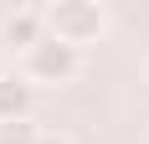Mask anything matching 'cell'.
Returning <instances> with one entry per match:
<instances>
[{"instance_id": "cell-7", "label": "cell", "mask_w": 149, "mask_h": 144, "mask_svg": "<svg viewBox=\"0 0 149 144\" xmlns=\"http://www.w3.org/2000/svg\"><path fill=\"white\" fill-rule=\"evenodd\" d=\"M144 144H149V139H144Z\"/></svg>"}, {"instance_id": "cell-6", "label": "cell", "mask_w": 149, "mask_h": 144, "mask_svg": "<svg viewBox=\"0 0 149 144\" xmlns=\"http://www.w3.org/2000/svg\"><path fill=\"white\" fill-rule=\"evenodd\" d=\"M36 144H72V139H67V134H41Z\"/></svg>"}, {"instance_id": "cell-4", "label": "cell", "mask_w": 149, "mask_h": 144, "mask_svg": "<svg viewBox=\"0 0 149 144\" xmlns=\"http://www.w3.org/2000/svg\"><path fill=\"white\" fill-rule=\"evenodd\" d=\"M31 118V82L15 72H0V124Z\"/></svg>"}, {"instance_id": "cell-2", "label": "cell", "mask_w": 149, "mask_h": 144, "mask_svg": "<svg viewBox=\"0 0 149 144\" xmlns=\"http://www.w3.org/2000/svg\"><path fill=\"white\" fill-rule=\"evenodd\" d=\"M72 72H77V46L57 41V36H41L26 52V62H21V77L26 82H67Z\"/></svg>"}, {"instance_id": "cell-3", "label": "cell", "mask_w": 149, "mask_h": 144, "mask_svg": "<svg viewBox=\"0 0 149 144\" xmlns=\"http://www.w3.org/2000/svg\"><path fill=\"white\" fill-rule=\"evenodd\" d=\"M46 36V21H41V10H10L5 21H0V41H10V46H21V52H31V46Z\"/></svg>"}, {"instance_id": "cell-1", "label": "cell", "mask_w": 149, "mask_h": 144, "mask_svg": "<svg viewBox=\"0 0 149 144\" xmlns=\"http://www.w3.org/2000/svg\"><path fill=\"white\" fill-rule=\"evenodd\" d=\"M41 21H46V36H57V41L77 46V52L88 41H98V31H103V10L93 0H57V5L41 10Z\"/></svg>"}, {"instance_id": "cell-5", "label": "cell", "mask_w": 149, "mask_h": 144, "mask_svg": "<svg viewBox=\"0 0 149 144\" xmlns=\"http://www.w3.org/2000/svg\"><path fill=\"white\" fill-rule=\"evenodd\" d=\"M41 129L31 124V118H15V124H0V144H36Z\"/></svg>"}]
</instances>
